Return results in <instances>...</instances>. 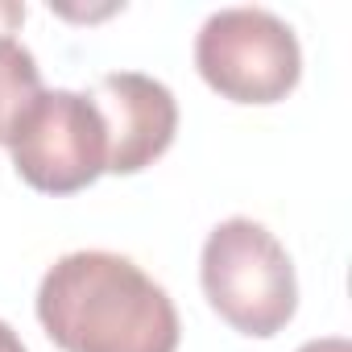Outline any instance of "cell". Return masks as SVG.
<instances>
[{"label":"cell","instance_id":"cell-1","mask_svg":"<svg viewBox=\"0 0 352 352\" xmlns=\"http://www.w3.org/2000/svg\"><path fill=\"white\" fill-rule=\"evenodd\" d=\"M38 319L63 352H174L179 311L129 257L83 249L58 257L38 286Z\"/></svg>","mask_w":352,"mask_h":352},{"label":"cell","instance_id":"cell-2","mask_svg":"<svg viewBox=\"0 0 352 352\" xmlns=\"http://www.w3.org/2000/svg\"><path fill=\"white\" fill-rule=\"evenodd\" d=\"M204 294L245 336H278L298 307L294 261L257 220H224L212 228L199 261Z\"/></svg>","mask_w":352,"mask_h":352},{"label":"cell","instance_id":"cell-3","mask_svg":"<svg viewBox=\"0 0 352 352\" xmlns=\"http://www.w3.org/2000/svg\"><path fill=\"white\" fill-rule=\"evenodd\" d=\"M195 67L232 104H278L302 75L294 30L270 9H220L195 38Z\"/></svg>","mask_w":352,"mask_h":352},{"label":"cell","instance_id":"cell-4","mask_svg":"<svg viewBox=\"0 0 352 352\" xmlns=\"http://www.w3.org/2000/svg\"><path fill=\"white\" fill-rule=\"evenodd\" d=\"M9 149L17 174L42 195H75L108 170L104 120L87 96L67 87L42 91L30 104L9 137Z\"/></svg>","mask_w":352,"mask_h":352},{"label":"cell","instance_id":"cell-5","mask_svg":"<svg viewBox=\"0 0 352 352\" xmlns=\"http://www.w3.org/2000/svg\"><path fill=\"white\" fill-rule=\"evenodd\" d=\"M87 100L104 120L112 174H137L153 166L179 133V104H174L170 87L141 71L104 75Z\"/></svg>","mask_w":352,"mask_h":352},{"label":"cell","instance_id":"cell-6","mask_svg":"<svg viewBox=\"0 0 352 352\" xmlns=\"http://www.w3.org/2000/svg\"><path fill=\"white\" fill-rule=\"evenodd\" d=\"M42 96L38 58L9 34H0V145H9L17 120Z\"/></svg>","mask_w":352,"mask_h":352},{"label":"cell","instance_id":"cell-7","mask_svg":"<svg viewBox=\"0 0 352 352\" xmlns=\"http://www.w3.org/2000/svg\"><path fill=\"white\" fill-rule=\"evenodd\" d=\"M21 21H25V9L13 5V0H0V34H13Z\"/></svg>","mask_w":352,"mask_h":352},{"label":"cell","instance_id":"cell-8","mask_svg":"<svg viewBox=\"0 0 352 352\" xmlns=\"http://www.w3.org/2000/svg\"><path fill=\"white\" fill-rule=\"evenodd\" d=\"M298 352H352V344H348L344 336H323V340H311V344H302Z\"/></svg>","mask_w":352,"mask_h":352},{"label":"cell","instance_id":"cell-9","mask_svg":"<svg viewBox=\"0 0 352 352\" xmlns=\"http://www.w3.org/2000/svg\"><path fill=\"white\" fill-rule=\"evenodd\" d=\"M0 352H25V344H21V336L0 319Z\"/></svg>","mask_w":352,"mask_h":352}]
</instances>
